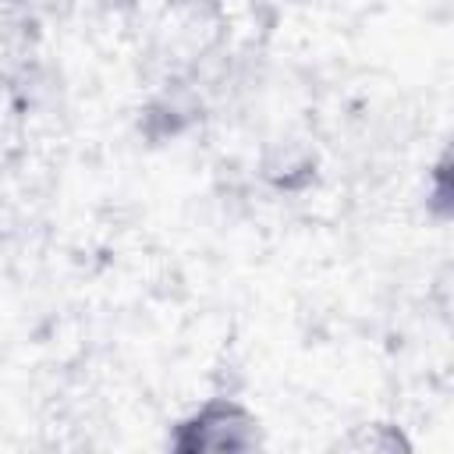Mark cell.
Masks as SVG:
<instances>
[{
  "label": "cell",
  "instance_id": "cell-1",
  "mask_svg": "<svg viewBox=\"0 0 454 454\" xmlns=\"http://www.w3.org/2000/svg\"><path fill=\"white\" fill-rule=\"evenodd\" d=\"M174 447L177 450H216V454L255 450L262 447V426L248 408L234 401H209L188 422H181Z\"/></svg>",
  "mask_w": 454,
  "mask_h": 454
},
{
  "label": "cell",
  "instance_id": "cell-2",
  "mask_svg": "<svg viewBox=\"0 0 454 454\" xmlns=\"http://www.w3.org/2000/svg\"><path fill=\"white\" fill-rule=\"evenodd\" d=\"M337 447H344V450H380V454H397V450H408L411 443L401 436L397 426L372 422V426H355L348 436L337 440Z\"/></svg>",
  "mask_w": 454,
  "mask_h": 454
}]
</instances>
